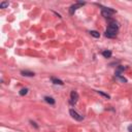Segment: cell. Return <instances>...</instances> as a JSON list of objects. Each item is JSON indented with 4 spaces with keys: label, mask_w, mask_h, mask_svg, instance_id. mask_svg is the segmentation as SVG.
<instances>
[{
    "label": "cell",
    "mask_w": 132,
    "mask_h": 132,
    "mask_svg": "<svg viewBox=\"0 0 132 132\" xmlns=\"http://www.w3.org/2000/svg\"><path fill=\"white\" fill-rule=\"evenodd\" d=\"M118 30H119V25L117 22L115 21H112L109 25V27L105 31V36L106 37H110V38H113V37H116L117 33H118Z\"/></svg>",
    "instance_id": "obj_1"
},
{
    "label": "cell",
    "mask_w": 132,
    "mask_h": 132,
    "mask_svg": "<svg viewBox=\"0 0 132 132\" xmlns=\"http://www.w3.org/2000/svg\"><path fill=\"white\" fill-rule=\"evenodd\" d=\"M116 10L112 9V8H107V7H103L102 8V11H101V15L104 17V18H111V16L113 14H115Z\"/></svg>",
    "instance_id": "obj_2"
},
{
    "label": "cell",
    "mask_w": 132,
    "mask_h": 132,
    "mask_svg": "<svg viewBox=\"0 0 132 132\" xmlns=\"http://www.w3.org/2000/svg\"><path fill=\"white\" fill-rule=\"evenodd\" d=\"M69 114H70V115H71V117H72L73 119H75L76 121H82V120L84 119V117H83V116L78 115L74 110H70V111H69Z\"/></svg>",
    "instance_id": "obj_3"
},
{
    "label": "cell",
    "mask_w": 132,
    "mask_h": 132,
    "mask_svg": "<svg viewBox=\"0 0 132 132\" xmlns=\"http://www.w3.org/2000/svg\"><path fill=\"white\" fill-rule=\"evenodd\" d=\"M77 99H78V94H77V92L72 91V92L70 93V103H71V104L76 103Z\"/></svg>",
    "instance_id": "obj_4"
},
{
    "label": "cell",
    "mask_w": 132,
    "mask_h": 132,
    "mask_svg": "<svg viewBox=\"0 0 132 132\" xmlns=\"http://www.w3.org/2000/svg\"><path fill=\"white\" fill-rule=\"evenodd\" d=\"M85 4V2H78L77 4H74V5H72V6H70V8H69V14L70 15H73L74 14V11L78 8V7H81L82 5H84Z\"/></svg>",
    "instance_id": "obj_5"
},
{
    "label": "cell",
    "mask_w": 132,
    "mask_h": 132,
    "mask_svg": "<svg viewBox=\"0 0 132 132\" xmlns=\"http://www.w3.org/2000/svg\"><path fill=\"white\" fill-rule=\"evenodd\" d=\"M51 81L53 82V83H54L55 85H60V86H62L64 83L61 81V80H58V78H56V77H54V76H53V77H51Z\"/></svg>",
    "instance_id": "obj_6"
},
{
    "label": "cell",
    "mask_w": 132,
    "mask_h": 132,
    "mask_svg": "<svg viewBox=\"0 0 132 132\" xmlns=\"http://www.w3.org/2000/svg\"><path fill=\"white\" fill-rule=\"evenodd\" d=\"M21 74L24 75V76H34V72H31V71H27V70H23L21 71Z\"/></svg>",
    "instance_id": "obj_7"
},
{
    "label": "cell",
    "mask_w": 132,
    "mask_h": 132,
    "mask_svg": "<svg viewBox=\"0 0 132 132\" xmlns=\"http://www.w3.org/2000/svg\"><path fill=\"white\" fill-rule=\"evenodd\" d=\"M102 56L104 58H111L112 57V52L111 51H103L102 52Z\"/></svg>",
    "instance_id": "obj_8"
},
{
    "label": "cell",
    "mask_w": 132,
    "mask_h": 132,
    "mask_svg": "<svg viewBox=\"0 0 132 132\" xmlns=\"http://www.w3.org/2000/svg\"><path fill=\"white\" fill-rule=\"evenodd\" d=\"M44 100H45V101H46L47 103H50V104H52V105H53V104H55V100H54V99H53L52 97H49V96H45V97H44Z\"/></svg>",
    "instance_id": "obj_9"
},
{
    "label": "cell",
    "mask_w": 132,
    "mask_h": 132,
    "mask_svg": "<svg viewBox=\"0 0 132 132\" xmlns=\"http://www.w3.org/2000/svg\"><path fill=\"white\" fill-rule=\"evenodd\" d=\"M116 76H117V78H118V80H119V81H121L122 83H126V82H127V80H126V78L122 77V76L120 75V73H117V75H116Z\"/></svg>",
    "instance_id": "obj_10"
},
{
    "label": "cell",
    "mask_w": 132,
    "mask_h": 132,
    "mask_svg": "<svg viewBox=\"0 0 132 132\" xmlns=\"http://www.w3.org/2000/svg\"><path fill=\"white\" fill-rule=\"evenodd\" d=\"M90 34L92 35V36H94V37H96V38H98L99 36H100V34L97 32V31H90Z\"/></svg>",
    "instance_id": "obj_11"
},
{
    "label": "cell",
    "mask_w": 132,
    "mask_h": 132,
    "mask_svg": "<svg viewBox=\"0 0 132 132\" xmlns=\"http://www.w3.org/2000/svg\"><path fill=\"white\" fill-rule=\"evenodd\" d=\"M27 93H28V89H26V88H25V89H22V90L20 91V95H21V96H24V95H26Z\"/></svg>",
    "instance_id": "obj_12"
},
{
    "label": "cell",
    "mask_w": 132,
    "mask_h": 132,
    "mask_svg": "<svg viewBox=\"0 0 132 132\" xmlns=\"http://www.w3.org/2000/svg\"><path fill=\"white\" fill-rule=\"evenodd\" d=\"M7 6H8V2L7 1H3V2L0 3V7H1V8H5Z\"/></svg>",
    "instance_id": "obj_13"
},
{
    "label": "cell",
    "mask_w": 132,
    "mask_h": 132,
    "mask_svg": "<svg viewBox=\"0 0 132 132\" xmlns=\"http://www.w3.org/2000/svg\"><path fill=\"white\" fill-rule=\"evenodd\" d=\"M97 92H98V93H99L100 95H102V96H104V97H106V98H110V96H109L107 94H104V93H103V92H101V91H97Z\"/></svg>",
    "instance_id": "obj_14"
},
{
    "label": "cell",
    "mask_w": 132,
    "mask_h": 132,
    "mask_svg": "<svg viewBox=\"0 0 132 132\" xmlns=\"http://www.w3.org/2000/svg\"><path fill=\"white\" fill-rule=\"evenodd\" d=\"M128 131H129V132H132V125H130V126L128 127Z\"/></svg>",
    "instance_id": "obj_15"
}]
</instances>
